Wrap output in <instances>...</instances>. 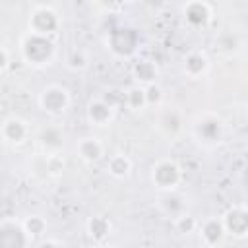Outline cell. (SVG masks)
<instances>
[{
	"label": "cell",
	"mask_w": 248,
	"mask_h": 248,
	"mask_svg": "<svg viewBox=\"0 0 248 248\" xmlns=\"http://www.w3.org/2000/svg\"><path fill=\"white\" fill-rule=\"evenodd\" d=\"M23 54L33 64H45L52 54V43H48L45 37L31 33L23 41Z\"/></svg>",
	"instance_id": "1"
},
{
	"label": "cell",
	"mask_w": 248,
	"mask_h": 248,
	"mask_svg": "<svg viewBox=\"0 0 248 248\" xmlns=\"http://www.w3.org/2000/svg\"><path fill=\"white\" fill-rule=\"evenodd\" d=\"M153 182L163 188V190H170L178 184L180 180V169L176 167V163L172 161H161L153 167Z\"/></svg>",
	"instance_id": "2"
},
{
	"label": "cell",
	"mask_w": 248,
	"mask_h": 248,
	"mask_svg": "<svg viewBox=\"0 0 248 248\" xmlns=\"http://www.w3.org/2000/svg\"><path fill=\"white\" fill-rule=\"evenodd\" d=\"M41 107L46 112H62L68 107V91L58 85H50L41 93Z\"/></svg>",
	"instance_id": "3"
},
{
	"label": "cell",
	"mask_w": 248,
	"mask_h": 248,
	"mask_svg": "<svg viewBox=\"0 0 248 248\" xmlns=\"http://www.w3.org/2000/svg\"><path fill=\"white\" fill-rule=\"evenodd\" d=\"M56 25H58L56 16L48 8H41L31 17V29H33L35 35H41V37H45L46 33H52L56 29Z\"/></svg>",
	"instance_id": "4"
},
{
	"label": "cell",
	"mask_w": 248,
	"mask_h": 248,
	"mask_svg": "<svg viewBox=\"0 0 248 248\" xmlns=\"http://www.w3.org/2000/svg\"><path fill=\"white\" fill-rule=\"evenodd\" d=\"M225 229H229L236 236L246 234V231H248V213H244L242 209L229 211L227 217H225Z\"/></svg>",
	"instance_id": "5"
},
{
	"label": "cell",
	"mask_w": 248,
	"mask_h": 248,
	"mask_svg": "<svg viewBox=\"0 0 248 248\" xmlns=\"http://www.w3.org/2000/svg\"><path fill=\"white\" fill-rule=\"evenodd\" d=\"M87 116H89V120H91L93 124L103 126V124H107V122L110 120V116H112V107H110L107 101H93V103L89 105V108H87Z\"/></svg>",
	"instance_id": "6"
},
{
	"label": "cell",
	"mask_w": 248,
	"mask_h": 248,
	"mask_svg": "<svg viewBox=\"0 0 248 248\" xmlns=\"http://www.w3.org/2000/svg\"><path fill=\"white\" fill-rule=\"evenodd\" d=\"M27 130H25V124L19 120V118H10L4 122L2 126V136L6 141H12V143H19L23 141Z\"/></svg>",
	"instance_id": "7"
},
{
	"label": "cell",
	"mask_w": 248,
	"mask_h": 248,
	"mask_svg": "<svg viewBox=\"0 0 248 248\" xmlns=\"http://www.w3.org/2000/svg\"><path fill=\"white\" fill-rule=\"evenodd\" d=\"M223 231H225L223 223H219L217 219H209L202 229V236L209 248H215L219 244V240L223 238Z\"/></svg>",
	"instance_id": "8"
},
{
	"label": "cell",
	"mask_w": 248,
	"mask_h": 248,
	"mask_svg": "<svg viewBox=\"0 0 248 248\" xmlns=\"http://www.w3.org/2000/svg\"><path fill=\"white\" fill-rule=\"evenodd\" d=\"M101 143L95 140V138H83L81 141H79V145H78V153L85 159V161H95V159H99V155H101Z\"/></svg>",
	"instance_id": "9"
},
{
	"label": "cell",
	"mask_w": 248,
	"mask_h": 248,
	"mask_svg": "<svg viewBox=\"0 0 248 248\" xmlns=\"http://www.w3.org/2000/svg\"><path fill=\"white\" fill-rule=\"evenodd\" d=\"M207 68V58L202 52H190L184 60V70L190 76H200Z\"/></svg>",
	"instance_id": "10"
},
{
	"label": "cell",
	"mask_w": 248,
	"mask_h": 248,
	"mask_svg": "<svg viewBox=\"0 0 248 248\" xmlns=\"http://www.w3.org/2000/svg\"><path fill=\"white\" fill-rule=\"evenodd\" d=\"M134 76H136L138 81H141V83H149V85H151L153 78L157 76V68H155L153 62H149V60H141V62H138V64L134 66Z\"/></svg>",
	"instance_id": "11"
},
{
	"label": "cell",
	"mask_w": 248,
	"mask_h": 248,
	"mask_svg": "<svg viewBox=\"0 0 248 248\" xmlns=\"http://www.w3.org/2000/svg\"><path fill=\"white\" fill-rule=\"evenodd\" d=\"M198 134H200L203 140L213 141V140H217L219 134H221V122L215 120V118H213V120H203V122L198 124Z\"/></svg>",
	"instance_id": "12"
},
{
	"label": "cell",
	"mask_w": 248,
	"mask_h": 248,
	"mask_svg": "<svg viewBox=\"0 0 248 248\" xmlns=\"http://www.w3.org/2000/svg\"><path fill=\"white\" fill-rule=\"evenodd\" d=\"M196 10H198V12H194L192 6L188 4V8H186V19H188L190 23H194V25L205 23L207 17H209V6H207V4H202V2H196Z\"/></svg>",
	"instance_id": "13"
},
{
	"label": "cell",
	"mask_w": 248,
	"mask_h": 248,
	"mask_svg": "<svg viewBox=\"0 0 248 248\" xmlns=\"http://www.w3.org/2000/svg\"><path fill=\"white\" fill-rule=\"evenodd\" d=\"M130 169H132V163H130V159L124 157V155H114V157L108 161V170H110V174H114V176H126V174L130 172Z\"/></svg>",
	"instance_id": "14"
},
{
	"label": "cell",
	"mask_w": 248,
	"mask_h": 248,
	"mask_svg": "<svg viewBox=\"0 0 248 248\" xmlns=\"http://www.w3.org/2000/svg\"><path fill=\"white\" fill-rule=\"evenodd\" d=\"M87 229H89V234H91L95 240H101V238H105V236H107V232H108L110 225H108V221H107V219H103V217H93V219L89 221Z\"/></svg>",
	"instance_id": "15"
},
{
	"label": "cell",
	"mask_w": 248,
	"mask_h": 248,
	"mask_svg": "<svg viewBox=\"0 0 248 248\" xmlns=\"http://www.w3.org/2000/svg\"><path fill=\"white\" fill-rule=\"evenodd\" d=\"M126 103H128V107H130V108H134V110H138L140 107L147 105V99H145V89H140V87L130 89V91L126 93Z\"/></svg>",
	"instance_id": "16"
},
{
	"label": "cell",
	"mask_w": 248,
	"mask_h": 248,
	"mask_svg": "<svg viewBox=\"0 0 248 248\" xmlns=\"http://www.w3.org/2000/svg\"><path fill=\"white\" fill-rule=\"evenodd\" d=\"M41 141L46 147H58L60 145V132L54 130V128H48V130H45L41 134Z\"/></svg>",
	"instance_id": "17"
},
{
	"label": "cell",
	"mask_w": 248,
	"mask_h": 248,
	"mask_svg": "<svg viewBox=\"0 0 248 248\" xmlns=\"http://www.w3.org/2000/svg\"><path fill=\"white\" fill-rule=\"evenodd\" d=\"M43 231H45V221L41 217L33 215V217H29L25 221V232H29V234H41Z\"/></svg>",
	"instance_id": "18"
},
{
	"label": "cell",
	"mask_w": 248,
	"mask_h": 248,
	"mask_svg": "<svg viewBox=\"0 0 248 248\" xmlns=\"http://www.w3.org/2000/svg\"><path fill=\"white\" fill-rule=\"evenodd\" d=\"M176 229L180 231V232H192L194 229H196V221H194V217H190V215H180V217H176Z\"/></svg>",
	"instance_id": "19"
},
{
	"label": "cell",
	"mask_w": 248,
	"mask_h": 248,
	"mask_svg": "<svg viewBox=\"0 0 248 248\" xmlns=\"http://www.w3.org/2000/svg\"><path fill=\"white\" fill-rule=\"evenodd\" d=\"M161 97H163V91H161V87H159V85H155V83L147 85V89H145L147 105H155V103H159V101H161Z\"/></svg>",
	"instance_id": "20"
},
{
	"label": "cell",
	"mask_w": 248,
	"mask_h": 248,
	"mask_svg": "<svg viewBox=\"0 0 248 248\" xmlns=\"http://www.w3.org/2000/svg\"><path fill=\"white\" fill-rule=\"evenodd\" d=\"M70 66L72 68H83L85 66V56L81 52H74V56L70 58Z\"/></svg>",
	"instance_id": "21"
},
{
	"label": "cell",
	"mask_w": 248,
	"mask_h": 248,
	"mask_svg": "<svg viewBox=\"0 0 248 248\" xmlns=\"http://www.w3.org/2000/svg\"><path fill=\"white\" fill-rule=\"evenodd\" d=\"M2 70H6V66H8V50L6 48H2Z\"/></svg>",
	"instance_id": "22"
},
{
	"label": "cell",
	"mask_w": 248,
	"mask_h": 248,
	"mask_svg": "<svg viewBox=\"0 0 248 248\" xmlns=\"http://www.w3.org/2000/svg\"><path fill=\"white\" fill-rule=\"evenodd\" d=\"M41 248H60V246H56L54 242H45V244H43Z\"/></svg>",
	"instance_id": "23"
},
{
	"label": "cell",
	"mask_w": 248,
	"mask_h": 248,
	"mask_svg": "<svg viewBox=\"0 0 248 248\" xmlns=\"http://www.w3.org/2000/svg\"><path fill=\"white\" fill-rule=\"evenodd\" d=\"M207 248H209V246H207Z\"/></svg>",
	"instance_id": "24"
}]
</instances>
